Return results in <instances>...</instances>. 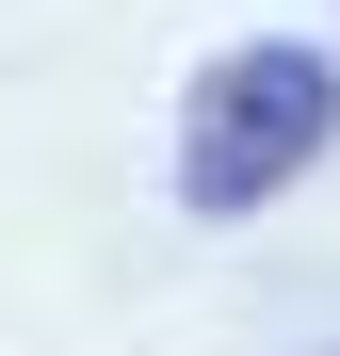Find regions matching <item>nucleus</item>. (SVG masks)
<instances>
[{
  "instance_id": "f257e3e1",
  "label": "nucleus",
  "mask_w": 340,
  "mask_h": 356,
  "mask_svg": "<svg viewBox=\"0 0 340 356\" xmlns=\"http://www.w3.org/2000/svg\"><path fill=\"white\" fill-rule=\"evenodd\" d=\"M340 146V49L308 33H243V49H211L195 97H179V211H275L292 178Z\"/></svg>"
}]
</instances>
